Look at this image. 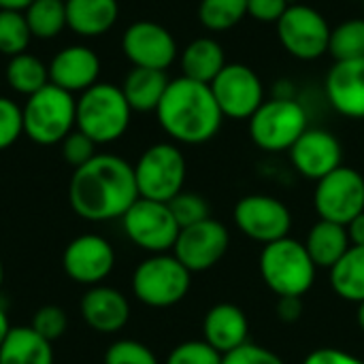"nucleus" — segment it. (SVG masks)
<instances>
[{
	"label": "nucleus",
	"mask_w": 364,
	"mask_h": 364,
	"mask_svg": "<svg viewBox=\"0 0 364 364\" xmlns=\"http://www.w3.org/2000/svg\"><path fill=\"white\" fill-rule=\"evenodd\" d=\"M226 64L228 62L222 43L211 36H198L190 41L179 53L181 75L200 83H211Z\"/></svg>",
	"instance_id": "nucleus-23"
},
{
	"label": "nucleus",
	"mask_w": 364,
	"mask_h": 364,
	"mask_svg": "<svg viewBox=\"0 0 364 364\" xmlns=\"http://www.w3.org/2000/svg\"><path fill=\"white\" fill-rule=\"evenodd\" d=\"M122 228L126 237L149 254H166L175 247L179 224L171 213L168 203L141 198L124 213Z\"/></svg>",
	"instance_id": "nucleus-11"
},
{
	"label": "nucleus",
	"mask_w": 364,
	"mask_h": 364,
	"mask_svg": "<svg viewBox=\"0 0 364 364\" xmlns=\"http://www.w3.org/2000/svg\"><path fill=\"white\" fill-rule=\"evenodd\" d=\"M328 53L335 62L364 58V17L346 19L333 28Z\"/></svg>",
	"instance_id": "nucleus-31"
},
{
	"label": "nucleus",
	"mask_w": 364,
	"mask_h": 364,
	"mask_svg": "<svg viewBox=\"0 0 364 364\" xmlns=\"http://www.w3.org/2000/svg\"><path fill=\"white\" fill-rule=\"evenodd\" d=\"M348 237H350V243L352 245H364V213L356 215L348 226Z\"/></svg>",
	"instance_id": "nucleus-43"
},
{
	"label": "nucleus",
	"mask_w": 364,
	"mask_h": 364,
	"mask_svg": "<svg viewBox=\"0 0 364 364\" xmlns=\"http://www.w3.org/2000/svg\"><path fill=\"white\" fill-rule=\"evenodd\" d=\"M309 128V113L299 98H267L247 119L252 143L269 154L290 151Z\"/></svg>",
	"instance_id": "nucleus-6"
},
{
	"label": "nucleus",
	"mask_w": 364,
	"mask_h": 364,
	"mask_svg": "<svg viewBox=\"0 0 364 364\" xmlns=\"http://www.w3.org/2000/svg\"><path fill=\"white\" fill-rule=\"evenodd\" d=\"M222 354L203 341H183L175 346L166 358V364H222Z\"/></svg>",
	"instance_id": "nucleus-35"
},
{
	"label": "nucleus",
	"mask_w": 364,
	"mask_h": 364,
	"mask_svg": "<svg viewBox=\"0 0 364 364\" xmlns=\"http://www.w3.org/2000/svg\"><path fill=\"white\" fill-rule=\"evenodd\" d=\"M305 247L318 269H333L352 247L346 226L320 220L311 226Z\"/></svg>",
	"instance_id": "nucleus-26"
},
{
	"label": "nucleus",
	"mask_w": 364,
	"mask_h": 364,
	"mask_svg": "<svg viewBox=\"0 0 364 364\" xmlns=\"http://www.w3.org/2000/svg\"><path fill=\"white\" fill-rule=\"evenodd\" d=\"M209 85L224 119L247 122L267 100L260 75L243 62H228Z\"/></svg>",
	"instance_id": "nucleus-10"
},
{
	"label": "nucleus",
	"mask_w": 364,
	"mask_h": 364,
	"mask_svg": "<svg viewBox=\"0 0 364 364\" xmlns=\"http://www.w3.org/2000/svg\"><path fill=\"white\" fill-rule=\"evenodd\" d=\"M2 284H4V267H2V260H0V290H2Z\"/></svg>",
	"instance_id": "nucleus-48"
},
{
	"label": "nucleus",
	"mask_w": 364,
	"mask_h": 364,
	"mask_svg": "<svg viewBox=\"0 0 364 364\" xmlns=\"http://www.w3.org/2000/svg\"><path fill=\"white\" fill-rule=\"evenodd\" d=\"M303 364H364L360 358L343 352V350H337V348H320V350H314Z\"/></svg>",
	"instance_id": "nucleus-41"
},
{
	"label": "nucleus",
	"mask_w": 364,
	"mask_h": 364,
	"mask_svg": "<svg viewBox=\"0 0 364 364\" xmlns=\"http://www.w3.org/2000/svg\"><path fill=\"white\" fill-rule=\"evenodd\" d=\"M32 41L30 26L21 11H0V53L13 58L28 49Z\"/></svg>",
	"instance_id": "nucleus-32"
},
{
	"label": "nucleus",
	"mask_w": 364,
	"mask_h": 364,
	"mask_svg": "<svg viewBox=\"0 0 364 364\" xmlns=\"http://www.w3.org/2000/svg\"><path fill=\"white\" fill-rule=\"evenodd\" d=\"M250 322L245 311L232 303L213 305L203 320V337L222 356L247 343Z\"/></svg>",
	"instance_id": "nucleus-21"
},
{
	"label": "nucleus",
	"mask_w": 364,
	"mask_h": 364,
	"mask_svg": "<svg viewBox=\"0 0 364 364\" xmlns=\"http://www.w3.org/2000/svg\"><path fill=\"white\" fill-rule=\"evenodd\" d=\"M79 311L83 322L100 335H115L130 320L128 299L119 290L102 284L87 288V292L81 296Z\"/></svg>",
	"instance_id": "nucleus-20"
},
{
	"label": "nucleus",
	"mask_w": 364,
	"mask_h": 364,
	"mask_svg": "<svg viewBox=\"0 0 364 364\" xmlns=\"http://www.w3.org/2000/svg\"><path fill=\"white\" fill-rule=\"evenodd\" d=\"M32 38H55L66 28V2L64 0H34L26 11Z\"/></svg>",
	"instance_id": "nucleus-29"
},
{
	"label": "nucleus",
	"mask_w": 364,
	"mask_h": 364,
	"mask_svg": "<svg viewBox=\"0 0 364 364\" xmlns=\"http://www.w3.org/2000/svg\"><path fill=\"white\" fill-rule=\"evenodd\" d=\"M122 51L136 68L168 70L179 58V47L168 28L151 19H139L122 34Z\"/></svg>",
	"instance_id": "nucleus-13"
},
{
	"label": "nucleus",
	"mask_w": 364,
	"mask_h": 364,
	"mask_svg": "<svg viewBox=\"0 0 364 364\" xmlns=\"http://www.w3.org/2000/svg\"><path fill=\"white\" fill-rule=\"evenodd\" d=\"M51 341L43 339L32 326H13L0 346V364H53Z\"/></svg>",
	"instance_id": "nucleus-25"
},
{
	"label": "nucleus",
	"mask_w": 364,
	"mask_h": 364,
	"mask_svg": "<svg viewBox=\"0 0 364 364\" xmlns=\"http://www.w3.org/2000/svg\"><path fill=\"white\" fill-rule=\"evenodd\" d=\"M335 294L348 303H364V245H352L346 256L331 269Z\"/></svg>",
	"instance_id": "nucleus-27"
},
{
	"label": "nucleus",
	"mask_w": 364,
	"mask_h": 364,
	"mask_svg": "<svg viewBox=\"0 0 364 364\" xmlns=\"http://www.w3.org/2000/svg\"><path fill=\"white\" fill-rule=\"evenodd\" d=\"M222 364H286L275 352H271L269 348L262 346H254V343H243L241 348L224 354Z\"/></svg>",
	"instance_id": "nucleus-39"
},
{
	"label": "nucleus",
	"mask_w": 364,
	"mask_h": 364,
	"mask_svg": "<svg viewBox=\"0 0 364 364\" xmlns=\"http://www.w3.org/2000/svg\"><path fill=\"white\" fill-rule=\"evenodd\" d=\"M43 339L47 341H55L60 339L66 328H68V316L62 307L58 305H43L41 309L34 311L32 316V324H30Z\"/></svg>",
	"instance_id": "nucleus-36"
},
{
	"label": "nucleus",
	"mask_w": 364,
	"mask_h": 364,
	"mask_svg": "<svg viewBox=\"0 0 364 364\" xmlns=\"http://www.w3.org/2000/svg\"><path fill=\"white\" fill-rule=\"evenodd\" d=\"M136 200L134 166L115 154H96L75 168L68 183V203L85 222L122 220Z\"/></svg>",
	"instance_id": "nucleus-1"
},
{
	"label": "nucleus",
	"mask_w": 364,
	"mask_h": 364,
	"mask_svg": "<svg viewBox=\"0 0 364 364\" xmlns=\"http://www.w3.org/2000/svg\"><path fill=\"white\" fill-rule=\"evenodd\" d=\"M277 26V41L284 51L301 62H314L328 53L331 23L326 15L305 2L290 4Z\"/></svg>",
	"instance_id": "nucleus-9"
},
{
	"label": "nucleus",
	"mask_w": 364,
	"mask_h": 364,
	"mask_svg": "<svg viewBox=\"0 0 364 364\" xmlns=\"http://www.w3.org/2000/svg\"><path fill=\"white\" fill-rule=\"evenodd\" d=\"M288 6V0H247V17L258 23H277Z\"/></svg>",
	"instance_id": "nucleus-40"
},
{
	"label": "nucleus",
	"mask_w": 364,
	"mask_h": 364,
	"mask_svg": "<svg viewBox=\"0 0 364 364\" xmlns=\"http://www.w3.org/2000/svg\"><path fill=\"white\" fill-rule=\"evenodd\" d=\"M356 322H358V328L363 331L364 335V303L358 305V311H356Z\"/></svg>",
	"instance_id": "nucleus-47"
},
{
	"label": "nucleus",
	"mask_w": 364,
	"mask_h": 364,
	"mask_svg": "<svg viewBox=\"0 0 364 364\" xmlns=\"http://www.w3.org/2000/svg\"><path fill=\"white\" fill-rule=\"evenodd\" d=\"M4 79L13 92L28 98L49 83V68L41 58L23 51L19 55L9 58Z\"/></svg>",
	"instance_id": "nucleus-28"
},
{
	"label": "nucleus",
	"mask_w": 364,
	"mask_h": 364,
	"mask_svg": "<svg viewBox=\"0 0 364 364\" xmlns=\"http://www.w3.org/2000/svg\"><path fill=\"white\" fill-rule=\"evenodd\" d=\"M328 105L348 119H364V58L335 62L324 79Z\"/></svg>",
	"instance_id": "nucleus-18"
},
{
	"label": "nucleus",
	"mask_w": 364,
	"mask_h": 364,
	"mask_svg": "<svg viewBox=\"0 0 364 364\" xmlns=\"http://www.w3.org/2000/svg\"><path fill=\"white\" fill-rule=\"evenodd\" d=\"M288 154L294 171L309 181H320L322 177L339 168L343 160L341 141L331 130L311 126L299 136Z\"/></svg>",
	"instance_id": "nucleus-17"
},
{
	"label": "nucleus",
	"mask_w": 364,
	"mask_h": 364,
	"mask_svg": "<svg viewBox=\"0 0 364 364\" xmlns=\"http://www.w3.org/2000/svg\"><path fill=\"white\" fill-rule=\"evenodd\" d=\"M232 218L245 237L262 245L288 237L292 228V213L286 203L269 194H247L239 198Z\"/></svg>",
	"instance_id": "nucleus-14"
},
{
	"label": "nucleus",
	"mask_w": 364,
	"mask_h": 364,
	"mask_svg": "<svg viewBox=\"0 0 364 364\" xmlns=\"http://www.w3.org/2000/svg\"><path fill=\"white\" fill-rule=\"evenodd\" d=\"M34 0H0V11H26Z\"/></svg>",
	"instance_id": "nucleus-45"
},
{
	"label": "nucleus",
	"mask_w": 364,
	"mask_h": 364,
	"mask_svg": "<svg viewBox=\"0 0 364 364\" xmlns=\"http://www.w3.org/2000/svg\"><path fill=\"white\" fill-rule=\"evenodd\" d=\"M100 58L98 53L87 45H68L60 49L51 62L49 68V83L75 94L85 92L94 83H98L100 77Z\"/></svg>",
	"instance_id": "nucleus-19"
},
{
	"label": "nucleus",
	"mask_w": 364,
	"mask_h": 364,
	"mask_svg": "<svg viewBox=\"0 0 364 364\" xmlns=\"http://www.w3.org/2000/svg\"><path fill=\"white\" fill-rule=\"evenodd\" d=\"M228 247H230L228 228L222 222L209 218L179 230V237L173 247V256L190 273H203L215 267L226 256Z\"/></svg>",
	"instance_id": "nucleus-15"
},
{
	"label": "nucleus",
	"mask_w": 364,
	"mask_h": 364,
	"mask_svg": "<svg viewBox=\"0 0 364 364\" xmlns=\"http://www.w3.org/2000/svg\"><path fill=\"white\" fill-rule=\"evenodd\" d=\"M299 90L290 79H277L273 83V96L275 98H296Z\"/></svg>",
	"instance_id": "nucleus-44"
},
{
	"label": "nucleus",
	"mask_w": 364,
	"mask_h": 364,
	"mask_svg": "<svg viewBox=\"0 0 364 364\" xmlns=\"http://www.w3.org/2000/svg\"><path fill=\"white\" fill-rule=\"evenodd\" d=\"M314 207L320 220L348 226L356 215L364 213V177L352 166H339L316 181Z\"/></svg>",
	"instance_id": "nucleus-12"
},
{
	"label": "nucleus",
	"mask_w": 364,
	"mask_h": 364,
	"mask_svg": "<svg viewBox=\"0 0 364 364\" xmlns=\"http://www.w3.org/2000/svg\"><path fill=\"white\" fill-rule=\"evenodd\" d=\"M168 77L164 70H154V68H136L124 77V83L119 85L130 109L134 113H156L166 87H168Z\"/></svg>",
	"instance_id": "nucleus-24"
},
{
	"label": "nucleus",
	"mask_w": 364,
	"mask_h": 364,
	"mask_svg": "<svg viewBox=\"0 0 364 364\" xmlns=\"http://www.w3.org/2000/svg\"><path fill=\"white\" fill-rule=\"evenodd\" d=\"M23 134L21 107L9 96H0V151L13 147Z\"/></svg>",
	"instance_id": "nucleus-37"
},
{
	"label": "nucleus",
	"mask_w": 364,
	"mask_h": 364,
	"mask_svg": "<svg viewBox=\"0 0 364 364\" xmlns=\"http://www.w3.org/2000/svg\"><path fill=\"white\" fill-rule=\"evenodd\" d=\"M247 17V0H200L198 21L209 32H226Z\"/></svg>",
	"instance_id": "nucleus-30"
},
{
	"label": "nucleus",
	"mask_w": 364,
	"mask_h": 364,
	"mask_svg": "<svg viewBox=\"0 0 364 364\" xmlns=\"http://www.w3.org/2000/svg\"><path fill=\"white\" fill-rule=\"evenodd\" d=\"M192 286V273L173 254H151L132 273V294L154 309L181 303Z\"/></svg>",
	"instance_id": "nucleus-7"
},
{
	"label": "nucleus",
	"mask_w": 364,
	"mask_h": 364,
	"mask_svg": "<svg viewBox=\"0 0 364 364\" xmlns=\"http://www.w3.org/2000/svg\"><path fill=\"white\" fill-rule=\"evenodd\" d=\"M66 28L83 38L107 34L119 19L117 0H64Z\"/></svg>",
	"instance_id": "nucleus-22"
},
{
	"label": "nucleus",
	"mask_w": 364,
	"mask_h": 364,
	"mask_svg": "<svg viewBox=\"0 0 364 364\" xmlns=\"http://www.w3.org/2000/svg\"><path fill=\"white\" fill-rule=\"evenodd\" d=\"M363 13H364V0H363ZM363 17H364V15H363Z\"/></svg>",
	"instance_id": "nucleus-49"
},
{
	"label": "nucleus",
	"mask_w": 364,
	"mask_h": 364,
	"mask_svg": "<svg viewBox=\"0 0 364 364\" xmlns=\"http://www.w3.org/2000/svg\"><path fill=\"white\" fill-rule=\"evenodd\" d=\"M11 320H9V314H6V309H4V305H0V346L4 343V339H6V335L11 333Z\"/></svg>",
	"instance_id": "nucleus-46"
},
{
	"label": "nucleus",
	"mask_w": 364,
	"mask_h": 364,
	"mask_svg": "<svg viewBox=\"0 0 364 364\" xmlns=\"http://www.w3.org/2000/svg\"><path fill=\"white\" fill-rule=\"evenodd\" d=\"M314 264L305 243L284 237L262 247L260 275L267 288L277 296H305L316 282Z\"/></svg>",
	"instance_id": "nucleus-5"
},
{
	"label": "nucleus",
	"mask_w": 364,
	"mask_h": 364,
	"mask_svg": "<svg viewBox=\"0 0 364 364\" xmlns=\"http://www.w3.org/2000/svg\"><path fill=\"white\" fill-rule=\"evenodd\" d=\"M21 115L23 134L32 143L43 147L60 145L77 128V98L53 83H47L26 98Z\"/></svg>",
	"instance_id": "nucleus-4"
},
{
	"label": "nucleus",
	"mask_w": 364,
	"mask_h": 364,
	"mask_svg": "<svg viewBox=\"0 0 364 364\" xmlns=\"http://www.w3.org/2000/svg\"><path fill=\"white\" fill-rule=\"evenodd\" d=\"M171 213L173 218L177 220L179 228H188V226H194L203 220H209L211 218V207L209 203L196 194V192H179L171 203Z\"/></svg>",
	"instance_id": "nucleus-33"
},
{
	"label": "nucleus",
	"mask_w": 364,
	"mask_h": 364,
	"mask_svg": "<svg viewBox=\"0 0 364 364\" xmlns=\"http://www.w3.org/2000/svg\"><path fill=\"white\" fill-rule=\"evenodd\" d=\"M60 149H62V158L73 168L83 166L85 162H90L96 156V143L87 134L79 132L77 128L60 143Z\"/></svg>",
	"instance_id": "nucleus-38"
},
{
	"label": "nucleus",
	"mask_w": 364,
	"mask_h": 364,
	"mask_svg": "<svg viewBox=\"0 0 364 364\" xmlns=\"http://www.w3.org/2000/svg\"><path fill=\"white\" fill-rule=\"evenodd\" d=\"M62 269L79 286H100L115 269V250L100 235H79L64 247Z\"/></svg>",
	"instance_id": "nucleus-16"
},
{
	"label": "nucleus",
	"mask_w": 364,
	"mask_h": 364,
	"mask_svg": "<svg viewBox=\"0 0 364 364\" xmlns=\"http://www.w3.org/2000/svg\"><path fill=\"white\" fill-rule=\"evenodd\" d=\"M132 166L141 198L171 203L179 192H183L188 164L179 145L154 143Z\"/></svg>",
	"instance_id": "nucleus-8"
},
{
	"label": "nucleus",
	"mask_w": 364,
	"mask_h": 364,
	"mask_svg": "<svg viewBox=\"0 0 364 364\" xmlns=\"http://www.w3.org/2000/svg\"><path fill=\"white\" fill-rule=\"evenodd\" d=\"M156 119L173 143L203 145L215 139L224 115L209 83L175 77L156 109Z\"/></svg>",
	"instance_id": "nucleus-2"
},
{
	"label": "nucleus",
	"mask_w": 364,
	"mask_h": 364,
	"mask_svg": "<svg viewBox=\"0 0 364 364\" xmlns=\"http://www.w3.org/2000/svg\"><path fill=\"white\" fill-rule=\"evenodd\" d=\"M132 113L119 85L98 81L77 98V130L96 145H109L126 134Z\"/></svg>",
	"instance_id": "nucleus-3"
},
{
	"label": "nucleus",
	"mask_w": 364,
	"mask_h": 364,
	"mask_svg": "<svg viewBox=\"0 0 364 364\" xmlns=\"http://www.w3.org/2000/svg\"><path fill=\"white\" fill-rule=\"evenodd\" d=\"M105 364H160L151 348L134 339H119L105 352Z\"/></svg>",
	"instance_id": "nucleus-34"
},
{
	"label": "nucleus",
	"mask_w": 364,
	"mask_h": 364,
	"mask_svg": "<svg viewBox=\"0 0 364 364\" xmlns=\"http://www.w3.org/2000/svg\"><path fill=\"white\" fill-rule=\"evenodd\" d=\"M275 314L284 324H294L303 316V299L301 296H277Z\"/></svg>",
	"instance_id": "nucleus-42"
}]
</instances>
